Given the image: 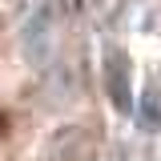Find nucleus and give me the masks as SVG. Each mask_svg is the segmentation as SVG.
Segmentation results:
<instances>
[{
    "label": "nucleus",
    "instance_id": "7ed1b4c3",
    "mask_svg": "<svg viewBox=\"0 0 161 161\" xmlns=\"http://www.w3.org/2000/svg\"><path fill=\"white\" fill-rule=\"evenodd\" d=\"M141 125L145 129H161V89H149L141 101Z\"/></svg>",
    "mask_w": 161,
    "mask_h": 161
},
{
    "label": "nucleus",
    "instance_id": "f03ea898",
    "mask_svg": "<svg viewBox=\"0 0 161 161\" xmlns=\"http://www.w3.org/2000/svg\"><path fill=\"white\" fill-rule=\"evenodd\" d=\"M105 69H109V80H113V85H109V89H113V101H117L121 109H125L129 101H125V93H121V89H125L121 80H129V64H125V57H121L117 48L109 53V60H105Z\"/></svg>",
    "mask_w": 161,
    "mask_h": 161
},
{
    "label": "nucleus",
    "instance_id": "f257e3e1",
    "mask_svg": "<svg viewBox=\"0 0 161 161\" xmlns=\"http://www.w3.org/2000/svg\"><path fill=\"white\" fill-rule=\"evenodd\" d=\"M20 44H24L28 64H36V69L53 60V53H57V20H53V8H44V4H40L36 12L24 20Z\"/></svg>",
    "mask_w": 161,
    "mask_h": 161
}]
</instances>
